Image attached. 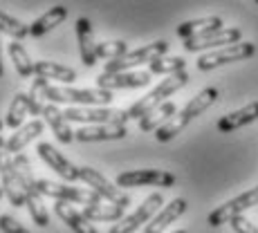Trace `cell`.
<instances>
[{"mask_svg": "<svg viewBox=\"0 0 258 233\" xmlns=\"http://www.w3.org/2000/svg\"><path fill=\"white\" fill-rule=\"evenodd\" d=\"M218 101V90L216 88H205V90H200L196 94V97L191 99V101L186 103L184 108H182L180 112H177L175 117H171L168 121L164 123L162 128H157L155 130V139L157 141H171L175 135H180L182 130L188 126V123L193 121L196 117H200L205 110H209L213 103Z\"/></svg>", "mask_w": 258, "mask_h": 233, "instance_id": "1", "label": "cell"}, {"mask_svg": "<svg viewBox=\"0 0 258 233\" xmlns=\"http://www.w3.org/2000/svg\"><path fill=\"white\" fill-rule=\"evenodd\" d=\"M45 99L49 103H74L83 108L108 106L112 101L110 90L101 88H70V86H47Z\"/></svg>", "mask_w": 258, "mask_h": 233, "instance_id": "2", "label": "cell"}, {"mask_svg": "<svg viewBox=\"0 0 258 233\" xmlns=\"http://www.w3.org/2000/svg\"><path fill=\"white\" fill-rule=\"evenodd\" d=\"M186 83H188L186 70L173 74V76H168V79H164V81H162L160 86L155 88V90H151L144 99H140L137 103H133V106L128 108V117H131V119H142L144 115H148L151 110L160 108L162 103H166L164 99H168L171 94H175L177 90H182Z\"/></svg>", "mask_w": 258, "mask_h": 233, "instance_id": "3", "label": "cell"}, {"mask_svg": "<svg viewBox=\"0 0 258 233\" xmlns=\"http://www.w3.org/2000/svg\"><path fill=\"white\" fill-rule=\"evenodd\" d=\"M168 52V43L166 41H155L151 45H142L137 49H131L128 54H123L117 61H108L103 63V72L106 74H117V72H131L133 67L144 65V63H151L160 56H166Z\"/></svg>", "mask_w": 258, "mask_h": 233, "instance_id": "4", "label": "cell"}, {"mask_svg": "<svg viewBox=\"0 0 258 233\" xmlns=\"http://www.w3.org/2000/svg\"><path fill=\"white\" fill-rule=\"evenodd\" d=\"M38 191L41 195L54 197L56 202H77V204L83 206H92V204H101L103 197L97 195L92 188H77L70 184H56V182H49V180H38Z\"/></svg>", "mask_w": 258, "mask_h": 233, "instance_id": "5", "label": "cell"}, {"mask_svg": "<svg viewBox=\"0 0 258 233\" xmlns=\"http://www.w3.org/2000/svg\"><path fill=\"white\" fill-rule=\"evenodd\" d=\"M68 121L88 123V126H99V123H121L126 126L128 110H117V108H83V106H70L66 112Z\"/></svg>", "mask_w": 258, "mask_h": 233, "instance_id": "6", "label": "cell"}, {"mask_svg": "<svg viewBox=\"0 0 258 233\" xmlns=\"http://www.w3.org/2000/svg\"><path fill=\"white\" fill-rule=\"evenodd\" d=\"M254 52H256L254 43H236V45L216 49V52H209V54H202V56L198 58L196 65L200 72H209V70H216V67H220V65H227V63H238V61H245V58H251Z\"/></svg>", "mask_w": 258, "mask_h": 233, "instance_id": "7", "label": "cell"}, {"mask_svg": "<svg viewBox=\"0 0 258 233\" xmlns=\"http://www.w3.org/2000/svg\"><path fill=\"white\" fill-rule=\"evenodd\" d=\"M0 184L5 188V195L9 197L12 206H25V191L21 188V182L16 177L14 168V157L7 152V141L0 135Z\"/></svg>", "mask_w": 258, "mask_h": 233, "instance_id": "8", "label": "cell"}, {"mask_svg": "<svg viewBox=\"0 0 258 233\" xmlns=\"http://www.w3.org/2000/svg\"><path fill=\"white\" fill-rule=\"evenodd\" d=\"M79 177L86 182L88 188H92L97 195H101L108 204H117V206H121V209H126V206L131 204V197H128L126 193L119 191L115 184H110V182H108L99 171H94V168L79 166Z\"/></svg>", "mask_w": 258, "mask_h": 233, "instance_id": "9", "label": "cell"}, {"mask_svg": "<svg viewBox=\"0 0 258 233\" xmlns=\"http://www.w3.org/2000/svg\"><path fill=\"white\" fill-rule=\"evenodd\" d=\"M162 204H164V197H162V193H151V195H148L146 200L142 202V206H137V209L133 211L131 215H123L121 220H119L108 233H135L142 224H146V222L151 220V217L155 215L157 211H160Z\"/></svg>", "mask_w": 258, "mask_h": 233, "instance_id": "10", "label": "cell"}, {"mask_svg": "<svg viewBox=\"0 0 258 233\" xmlns=\"http://www.w3.org/2000/svg\"><path fill=\"white\" fill-rule=\"evenodd\" d=\"M256 204H258V186L249 188L247 193H242V195H238L234 200L225 202L222 206H218V209H213L207 220H209L211 226H222V224H227V222H231L234 217L242 215L245 211H249L251 206H256Z\"/></svg>", "mask_w": 258, "mask_h": 233, "instance_id": "11", "label": "cell"}, {"mask_svg": "<svg viewBox=\"0 0 258 233\" xmlns=\"http://www.w3.org/2000/svg\"><path fill=\"white\" fill-rule=\"evenodd\" d=\"M175 184V175L168 171H155V168H146V171H126L117 175L119 188H135V186H160L171 188Z\"/></svg>", "mask_w": 258, "mask_h": 233, "instance_id": "12", "label": "cell"}, {"mask_svg": "<svg viewBox=\"0 0 258 233\" xmlns=\"http://www.w3.org/2000/svg\"><path fill=\"white\" fill-rule=\"evenodd\" d=\"M242 32L238 27H222L218 32H207L202 36H193L184 41L186 52H202V49H211V47H229L240 43Z\"/></svg>", "mask_w": 258, "mask_h": 233, "instance_id": "13", "label": "cell"}, {"mask_svg": "<svg viewBox=\"0 0 258 233\" xmlns=\"http://www.w3.org/2000/svg\"><path fill=\"white\" fill-rule=\"evenodd\" d=\"M151 72H117V74H99L97 88L101 90H133V88H146L151 83Z\"/></svg>", "mask_w": 258, "mask_h": 233, "instance_id": "14", "label": "cell"}, {"mask_svg": "<svg viewBox=\"0 0 258 233\" xmlns=\"http://www.w3.org/2000/svg\"><path fill=\"white\" fill-rule=\"evenodd\" d=\"M38 155H41V160L45 162L56 175H61L63 180H68V182L81 180V177H79V166H74V164L68 160L63 152H58L52 143H47V141L38 143Z\"/></svg>", "mask_w": 258, "mask_h": 233, "instance_id": "15", "label": "cell"}, {"mask_svg": "<svg viewBox=\"0 0 258 233\" xmlns=\"http://www.w3.org/2000/svg\"><path fill=\"white\" fill-rule=\"evenodd\" d=\"M128 135L126 126L121 123H99V126H83L74 132L77 141H112V139H123Z\"/></svg>", "mask_w": 258, "mask_h": 233, "instance_id": "16", "label": "cell"}, {"mask_svg": "<svg viewBox=\"0 0 258 233\" xmlns=\"http://www.w3.org/2000/svg\"><path fill=\"white\" fill-rule=\"evenodd\" d=\"M77 41H79V52H81V61L86 67L97 65V43H94V32L90 18H79L77 21Z\"/></svg>", "mask_w": 258, "mask_h": 233, "instance_id": "17", "label": "cell"}, {"mask_svg": "<svg viewBox=\"0 0 258 233\" xmlns=\"http://www.w3.org/2000/svg\"><path fill=\"white\" fill-rule=\"evenodd\" d=\"M258 119V101H251L247 106H242L240 110L229 112V115L218 119V130L220 132H234L242 126H249Z\"/></svg>", "mask_w": 258, "mask_h": 233, "instance_id": "18", "label": "cell"}, {"mask_svg": "<svg viewBox=\"0 0 258 233\" xmlns=\"http://www.w3.org/2000/svg\"><path fill=\"white\" fill-rule=\"evenodd\" d=\"M43 117H45L47 126L52 128V132L56 135V139L61 143H72L74 141V130L70 128V121L66 119L63 110H58L54 103H45V108H43Z\"/></svg>", "mask_w": 258, "mask_h": 233, "instance_id": "19", "label": "cell"}, {"mask_svg": "<svg viewBox=\"0 0 258 233\" xmlns=\"http://www.w3.org/2000/svg\"><path fill=\"white\" fill-rule=\"evenodd\" d=\"M184 211H186V200H182V197H175L171 204H166L164 209H162L155 217H153L151 224H146L144 233H162L168 224H173V222H175Z\"/></svg>", "mask_w": 258, "mask_h": 233, "instance_id": "20", "label": "cell"}, {"mask_svg": "<svg viewBox=\"0 0 258 233\" xmlns=\"http://www.w3.org/2000/svg\"><path fill=\"white\" fill-rule=\"evenodd\" d=\"M54 211H56V215L61 217L74 233H97V229L90 224V220H88L81 211H77L74 206H70V202H56V204H54Z\"/></svg>", "mask_w": 258, "mask_h": 233, "instance_id": "21", "label": "cell"}, {"mask_svg": "<svg viewBox=\"0 0 258 233\" xmlns=\"http://www.w3.org/2000/svg\"><path fill=\"white\" fill-rule=\"evenodd\" d=\"M222 29V18L220 16H205V18H196V21H186L182 25H177V36L182 41L186 38H193V36H202L207 32H218Z\"/></svg>", "mask_w": 258, "mask_h": 233, "instance_id": "22", "label": "cell"}, {"mask_svg": "<svg viewBox=\"0 0 258 233\" xmlns=\"http://www.w3.org/2000/svg\"><path fill=\"white\" fill-rule=\"evenodd\" d=\"M43 128H45V126H43V121L34 119V121L21 126L18 130H14V135L7 139V152H9V155H18V152H21L29 141H34V137L41 135Z\"/></svg>", "mask_w": 258, "mask_h": 233, "instance_id": "23", "label": "cell"}, {"mask_svg": "<svg viewBox=\"0 0 258 233\" xmlns=\"http://www.w3.org/2000/svg\"><path fill=\"white\" fill-rule=\"evenodd\" d=\"M68 18V7H63V5H56V7L47 9L45 14H43L38 21H34L29 25V36L38 38V36H45L47 32H52L54 27H58L63 21Z\"/></svg>", "mask_w": 258, "mask_h": 233, "instance_id": "24", "label": "cell"}, {"mask_svg": "<svg viewBox=\"0 0 258 233\" xmlns=\"http://www.w3.org/2000/svg\"><path fill=\"white\" fill-rule=\"evenodd\" d=\"M34 76L41 79H52V81H61V83H72L77 81V72L68 65H61V63H52V61H38L34 63Z\"/></svg>", "mask_w": 258, "mask_h": 233, "instance_id": "25", "label": "cell"}, {"mask_svg": "<svg viewBox=\"0 0 258 233\" xmlns=\"http://www.w3.org/2000/svg\"><path fill=\"white\" fill-rule=\"evenodd\" d=\"M175 115H177V106L171 101H166V103H162L160 108H155V110H151L148 115H144L140 119V130L153 132V130H157V128H162L168 119L175 117Z\"/></svg>", "mask_w": 258, "mask_h": 233, "instance_id": "26", "label": "cell"}, {"mask_svg": "<svg viewBox=\"0 0 258 233\" xmlns=\"http://www.w3.org/2000/svg\"><path fill=\"white\" fill-rule=\"evenodd\" d=\"M83 215L90 222H119L123 217V209L117 204H92V206H83Z\"/></svg>", "mask_w": 258, "mask_h": 233, "instance_id": "27", "label": "cell"}, {"mask_svg": "<svg viewBox=\"0 0 258 233\" xmlns=\"http://www.w3.org/2000/svg\"><path fill=\"white\" fill-rule=\"evenodd\" d=\"M7 52H9V58H12L14 67H16V72L21 74V76H25V79L32 76V74H34V63H32V58H29L27 49L21 45V41H12V43H9Z\"/></svg>", "mask_w": 258, "mask_h": 233, "instance_id": "28", "label": "cell"}, {"mask_svg": "<svg viewBox=\"0 0 258 233\" xmlns=\"http://www.w3.org/2000/svg\"><path fill=\"white\" fill-rule=\"evenodd\" d=\"M25 206H27L29 217L34 220V224H38V226H43V229H45V226L49 224V213L45 209V204H43L41 191L27 193V195H25Z\"/></svg>", "mask_w": 258, "mask_h": 233, "instance_id": "29", "label": "cell"}, {"mask_svg": "<svg viewBox=\"0 0 258 233\" xmlns=\"http://www.w3.org/2000/svg\"><path fill=\"white\" fill-rule=\"evenodd\" d=\"M29 112V106H27V94L25 92H16L12 99V106H9V112H7V119H5V123H7L12 130H18V128L23 126V117Z\"/></svg>", "mask_w": 258, "mask_h": 233, "instance_id": "30", "label": "cell"}, {"mask_svg": "<svg viewBox=\"0 0 258 233\" xmlns=\"http://www.w3.org/2000/svg\"><path fill=\"white\" fill-rule=\"evenodd\" d=\"M45 90H47V79H41V76L34 79L32 90L27 92V106H29V115L32 117L43 115V108H45V103H43Z\"/></svg>", "mask_w": 258, "mask_h": 233, "instance_id": "31", "label": "cell"}, {"mask_svg": "<svg viewBox=\"0 0 258 233\" xmlns=\"http://www.w3.org/2000/svg\"><path fill=\"white\" fill-rule=\"evenodd\" d=\"M184 65H186V61L182 56H160L148 63V72L173 76V74H177V72H184Z\"/></svg>", "mask_w": 258, "mask_h": 233, "instance_id": "32", "label": "cell"}, {"mask_svg": "<svg viewBox=\"0 0 258 233\" xmlns=\"http://www.w3.org/2000/svg\"><path fill=\"white\" fill-rule=\"evenodd\" d=\"M0 34H7L14 41H23L25 36H29V25H25L16 16H9L7 12L0 9Z\"/></svg>", "mask_w": 258, "mask_h": 233, "instance_id": "33", "label": "cell"}, {"mask_svg": "<svg viewBox=\"0 0 258 233\" xmlns=\"http://www.w3.org/2000/svg\"><path fill=\"white\" fill-rule=\"evenodd\" d=\"M131 49L123 41H103L97 43V56L99 58H106V61H117L121 58L123 54H128Z\"/></svg>", "mask_w": 258, "mask_h": 233, "instance_id": "34", "label": "cell"}, {"mask_svg": "<svg viewBox=\"0 0 258 233\" xmlns=\"http://www.w3.org/2000/svg\"><path fill=\"white\" fill-rule=\"evenodd\" d=\"M0 231L3 233H32L27 231L21 222H16L12 215H0Z\"/></svg>", "mask_w": 258, "mask_h": 233, "instance_id": "35", "label": "cell"}, {"mask_svg": "<svg viewBox=\"0 0 258 233\" xmlns=\"http://www.w3.org/2000/svg\"><path fill=\"white\" fill-rule=\"evenodd\" d=\"M229 224H231V229H234L236 233H258V226H254L247 217H242V215L234 217Z\"/></svg>", "mask_w": 258, "mask_h": 233, "instance_id": "36", "label": "cell"}, {"mask_svg": "<svg viewBox=\"0 0 258 233\" xmlns=\"http://www.w3.org/2000/svg\"><path fill=\"white\" fill-rule=\"evenodd\" d=\"M0 76H3V43H0Z\"/></svg>", "mask_w": 258, "mask_h": 233, "instance_id": "37", "label": "cell"}, {"mask_svg": "<svg viewBox=\"0 0 258 233\" xmlns=\"http://www.w3.org/2000/svg\"><path fill=\"white\" fill-rule=\"evenodd\" d=\"M5 195V188H3V184H0V197H3Z\"/></svg>", "mask_w": 258, "mask_h": 233, "instance_id": "38", "label": "cell"}, {"mask_svg": "<svg viewBox=\"0 0 258 233\" xmlns=\"http://www.w3.org/2000/svg\"><path fill=\"white\" fill-rule=\"evenodd\" d=\"M173 233H186V231H173Z\"/></svg>", "mask_w": 258, "mask_h": 233, "instance_id": "39", "label": "cell"}, {"mask_svg": "<svg viewBox=\"0 0 258 233\" xmlns=\"http://www.w3.org/2000/svg\"><path fill=\"white\" fill-rule=\"evenodd\" d=\"M0 130H3V121H0Z\"/></svg>", "mask_w": 258, "mask_h": 233, "instance_id": "40", "label": "cell"}, {"mask_svg": "<svg viewBox=\"0 0 258 233\" xmlns=\"http://www.w3.org/2000/svg\"><path fill=\"white\" fill-rule=\"evenodd\" d=\"M254 3H258V0H254Z\"/></svg>", "mask_w": 258, "mask_h": 233, "instance_id": "41", "label": "cell"}]
</instances>
